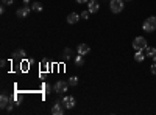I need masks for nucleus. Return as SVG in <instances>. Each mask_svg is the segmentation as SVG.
I'll use <instances>...</instances> for the list:
<instances>
[{
	"label": "nucleus",
	"instance_id": "nucleus-2",
	"mask_svg": "<svg viewBox=\"0 0 156 115\" xmlns=\"http://www.w3.org/2000/svg\"><path fill=\"white\" fill-rule=\"evenodd\" d=\"M148 45H147V39L144 36H137L134 37V41H133V48L134 50H145Z\"/></svg>",
	"mask_w": 156,
	"mask_h": 115
},
{
	"label": "nucleus",
	"instance_id": "nucleus-13",
	"mask_svg": "<svg viewBox=\"0 0 156 115\" xmlns=\"http://www.w3.org/2000/svg\"><path fill=\"white\" fill-rule=\"evenodd\" d=\"M144 59H145L144 50H136V53H134V61H136V62H142Z\"/></svg>",
	"mask_w": 156,
	"mask_h": 115
},
{
	"label": "nucleus",
	"instance_id": "nucleus-19",
	"mask_svg": "<svg viewBox=\"0 0 156 115\" xmlns=\"http://www.w3.org/2000/svg\"><path fill=\"white\" fill-rule=\"evenodd\" d=\"M89 14H90V11H89V9H86V11H83V12H81L80 16H81V19H89Z\"/></svg>",
	"mask_w": 156,
	"mask_h": 115
},
{
	"label": "nucleus",
	"instance_id": "nucleus-20",
	"mask_svg": "<svg viewBox=\"0 0 156 115\" xmlns=\"http://www.w3.org/2000/svg\"><path fill=\"white\" fill-rule=\"evenodd\" d=\"M12 2H14V0H2L3 5H12Z\"/></svg>",
	"mask_w": 156,
	"mask_h": 115
},
{
	"label": "nucleus",
	"instance_id": "nucleus-21",
	"mask_svg": "<svg viewBox=\"0 0 156 115\" xmlns=\"http://www.w3.org/2000/svg\"><path fill=\"white\" fill-rule=\"evenodd\" d=\"M151 73H153V75H156V62L151 66Z\"/></svg>",
	"mask_w": 156,
	"mask_h": 115
},
{
	"label": "nucleus",
	"instance_id": "nucleus-3",
	"mask_svg": "<svg viewBox=\"0 0 156 115\" xmlns=\"http://www.w3.org/2000/svg\"><path fill=\"white\" fill-rule=\"evenodd\" d=\"M123 2H125V0H111V2H109V8H111V11L114 12V14L123 11V6H125Z\"/></svg>",
	"mask_w": 156,
	"mask_h": 115
},
{
	"label": "nucleus",
	"instance_id": "nucleus-18",
	"mask_svg": "<svg viewBox=\"0 0 156 115\" xmlns=\"http://www.w3.org/2000/svg\"><path fill=\"white\" fill-rule=\"evenodd\" d=\"M69 84H70L72 87H75V86L78 84V78H76V76H72V78H69Z\"/></svg>",
	"mask_w": 156,
	"mask_h": 115
},
{
	"label": "nucleus",
	"instance_id": "nucleus-1",
	"mask_svg": "<svg viewBox=\"0 0 156 115\" xmlns=\"http://www.w3.org/2000/svg\"><path fill=\"white\" fill-rule=\"evenodd\" d=\"M142 30L147 31V33H153V31L156 30V17H154V16L147 17V20L142 23Z\"/></svg>",
	"mask_w": 156,
	"mask_h": 115
},
{
	"label": "nucleus",
	"instance_id": "nucleus-25",
	"mask_svg": "<svg viewBox=\"0 0 156 115\" xmlns=\"http://www.w3.org/2000/svg\"><path fill=\"white\" fill-rule=\"evenodd\" d=\"M0 12H2V14L5 12V5H2V6H0Z\"/></svg>",
	"mask_w": 156,
	"mask_h": 115
},
{
	"label": "nucleus",
	"instance_id": "nucleus-15",
	"mask_svg": "<svg viewBox=\"0 0 156 115\" xmlns=\"http://www.w3.org/2000/svg\"><path fill=\"white\" fill-rule=\"evenodd\" d=\"M14 58L16 59H23L25 58V50H17V52H14Z\"/></svg>",
	"mask_w": 156,
	"mask_h": 115
},
{
	"label": "nucleus",
	"instance_id": "nucleus-17",
	"mask_svg": "<svg viewBox=\"0 0 156 115\" xmlns=\"http://www.w3.org/2000/svg\"><path fill=\"white\" fill-rule=\"evenodd\" d=\"M70 55H72V50L70 48H64V59H70Z\"/></svg>",
	"mask_w": 156,
	"mask_h": 115
},
{
	"label": "nucleus",
	"instance_id": "nucleus-14",
	"mask_svg": "<svg viewBox=\"0 0 156 115\" xmlns=\"http://www.w3.org/2000/svg\"><path fill=\"white\" fill-rule=\"evenodd\" d=\"M31 9L33 11H42V3L41 2H34V3H31Z\"/></svg>",
	"mask_w": 156,
	"mask_h": 115
},
{
	"label": "nucleus",
	"instance_id": "nucleus-4",
	"mask_svg": "<svg viewBox=\"0 0 156 115\" xmlns=\"http://www.w3.org/2000/svg\"><path fill=\"white\" fill-rule=\"evenodd\" d=\"M69 83H66V81H58L56 84H55V92L56 93H64V92H67V89H69Z\"/></svg>",
	"mask_w": 156,
	"mask_h": 115
},
{
	"label": "nucleus",
	"instance_id": "nucleus-6",
	"mask_svg": "<svg viewBox=\"0 0 156 115\" xmlns=\"http://www.w3.org/2000/svg\"><path fill=\"white\" fill-rule=\"evenodd\" d=\"M30 11H31V8H30L28 5H23L22 8H19V9H17V12H16V14H17V17H20V19H25V17H27V16L30 14Z\"/></svg>",
	"mask_w": 156,
	"mask_h": 115
},
{
	"label": "nucleus",
	"instance_id": "nucleus-24",
	"mask_svg": "<svg viewBox=\"0 0 156 115\" xmlns=\"http://www.w3.org/2000/svg\"><path fill=\"white\" fill-rule=\"evenodd\" d=\"M75 2H76V3H87L89 0H75Z\"/></svg>",
	"mask_w": 156,
	"mask_h": 115
},
{
	"label": "nucleus",
	"instance_id": "nucleus-23",
	"mask_svg": "<svg viewBox=\"0 0 156 115\" xmlns=\"http://www.w3.org/2000/svg\"><path fill=\"white\" fill-rule=\"evenodd\" d=\"M0 66H2V67L5 69V67H6V61H5V59H2V62H0Z\"/></svg>",
	"mask_w": 156,
	"mask_h": 115
},
{
	"label": "nucleus",
	"instance_id": "nucleus-7",
	"mask_svg": "<svg viewBox=\"0 0 156 115\" xmlns=\"http://www.w3.org/2000/svg\"><path fill=\"white\" fill-rule=\"evenodd\" d=\"M76 52H78V55H81V56H86L89 52H90V47L87 45V44H80L76 47Z\"/></svg>",
	"mask_w": 156,
	"mask_h": 115
},
{
	"label": "nucleus",
	"instance_id": "nucleus-12",
	"mask_svg": "<svg viewBox=\"0 0 156 115\" xmlns=\"http://www.w3.org/2000/svg\"><path fill=\"white\" fill-rule=\"evenodd\" d=\"M8 104H9V98H8V95L2 93V96H0V107H2V109H6Z\"/></svg>",
	"mask_w": 156,
	"mask_h": 115
},
{
	"label": "nucleus",
	"instance_id": "nucleus-26",
	"mask_svg": "<svg viewBox=\"0 0 156 115\" xmlns=\"http://www.w3.org/2000/svg\"><path fill=\"white\" fill-rule=\"evenodd\" d=\"M125 2H131V0H125Z\"/></svg>",
	"mask_w": 156,
	"mask_h": 115
},
{
	"label": "nucleus",
	"instance_id": "nucleus-10",
	"mask_svg": "<svg viewBox=\"0 0 156 115\" xmlns=\"http://www.w3.org/2000/svg\"><path fill=\"white\" fill-rule=\"evenodd\" d=\"M144 53H145V56H148V58H151L153 61H156V48H154V47H147V48L144 50Z\"/></svg>",
	"mask_w": 156,
	"mask_h": 115
},
{
	"label": "nucleus",
	"instance_id": "nucleus-9",
	"mask_svg": "<svg viewBox=\"0 0 156 115\" xmlns=\"http://www.w3.org/2000/svg\"><path fill=\"white\" fill-rule=\"evenodd\" d=\"M87 9L90 12H97L100 9V5H98L97 0H89V2H87Z\"/></svg>",
	"mask_w": 156,
	"mask_h": 115
},
{
	"label": "nucleus",
	"instance_id": "nucleus-11",
	"mask_svg": "<svg viewBox=\"0 0 156 115\" xmlns=\"http://www.w3.org/2000/svg\"><path fill=\"white\" fill-rule=\"evenodd\" d=\"M81 19V16L80 14H76V12H70V14L67 16V22L70 23V25H73V23H76L78 20Z\"/></svg>",
	"mask_w": 156,
	"mask_h": 115
},
{
	"label": "nucleus",
	"instance_id": "nucleus-22",
	"mask_svg": "<svg viewBox=\"0 0 156 115\" xmlns=\"http://www.w3.org/2000/svg\"><path fill=\"white\" fill-rule=\"evenodd\" d=\"M44 90H45L47 93L50 92V86H48V84H45V86H44Z\"/></svg>",
	"mask_w": 156,
	"mask_h": 115
},
{
	"label": "nucleus",
	"instance_id": "nucleus-16",
	"mask_svg": "<svg viewBox=\"0 0 156 115\" xmlns=\"http://www.w3.org/2000/svg\"><path fill=\"white\" fill-rule=\"evenodd\" d=\"M83 58H84V56H81V55H78V56L75 58V64H76V67H81V66H83Z\"/></svg>",
	"mask_w": 156,
	"mask_h": 115
},
{
	"label": "nucleus",
	"instance_id": "nucleus-5",
	"mask_svg": "<svg viewBox=\"0 0 156 115\" xmlns=\"http://www.w3.org/2000/svg\"><path fill=\"white\" fill-rule=\"evenodd\" d=\"M61 103H62V106L66 107V109H72V107H75V103H76V101H75L73 96H69V95H67V96L62 98Z\"/></svg>",
	"mask_w": 156,
	"mask_h": 115
},
{
	"label": "nucleus",
	"instance_id": "nucleus-8",
	"mask_svg": "<svg viewBox=\"0 0 156 115\" xmlns=\"http://www.w3.org/2000/svg\"><path fill=\"white\" fill-rule=\"evenodd\" d=\"M61 104H62V103L56 101V103L53 104V107H51V113H53V115H62V113H64V107H62Z\"/></svg>",
	"mask_w": 156,
	"mask_h": 115
}]
</instances>
